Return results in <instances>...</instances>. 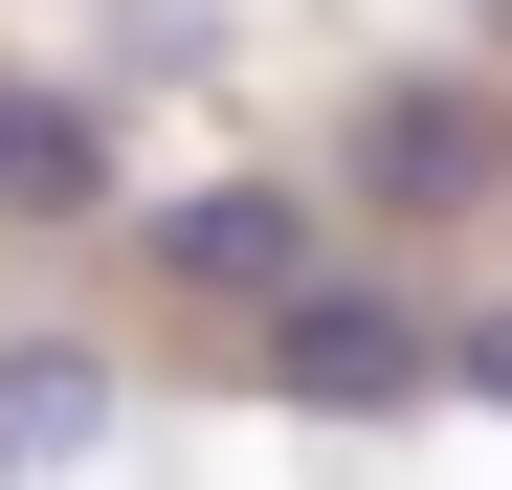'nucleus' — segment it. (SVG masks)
Listing matches in <instances>:
<instances>
[{"instance_id": "f257e3e1", "label": "nucleus", "mask_w": 512, "mask_h": 490, "mask_svg": "<svg viewBox=\"0 0 512 490\" xmlns=\"http://www.w3.org/2000/svg\"><path fill=\"white\" fill-rule=\"evenodd\" d=\"M357 201H401V223L490 201V90H379L357 112Z\"/></svg>"}, {"instance_id": "f03ea898", "label": "nucleus", "mask_w": 512, "mask_h": 490, "mask_svg": "<svg viewBox=\"0 0 512 490\" xmlns=\"http://www.w3.org/2000/svg\"><path fill=\"white\" fill-rule=\"evenodd\" d=\"M423 379H446V357H423L379 290H312L290 312V401H334V424H379V401H423Z\"/></svg>"}, {"instance_id": "7ed1b4c3", "label": "nucleus", "mask_w": 512, "mask_h": 490, "mask_svg": "<svg viewBox=\"0 0 512 490\" xmlns=\"http://www.w3.org/2000/svg\"><path fill=\"white\" fill-rule=\"evenodd\" d=\"M156 268H179V290H268V312H312V223L223 179V201H179V223H156Z\"/></svg>"}, {"instance_id": "20e7f679", "label": "nucleus", "mask_w": 512, "mask_h": 490, "mask_svg": "<svg viewBox=\"0 0 512 490\" xmlns=\"http://www.w3.org/2000/svg\"><path fill=\"white\" fill-rule=\"evenodd\" d=\"M90 424H112V379L67 357V335H23V357H0V490H23V468H67Z\"/></svg>"}, {"instance_id": "39448f33", "label": "nucleus", "mask_w": 512, "mask_h": 490, "mask_svg": "<svg viewBox=\"0 0 512 490\" xmlns=\"http://www.w3.org/2000/svg\"><path fill=\"white\" fill-rule=\"evenodd\" d=\"M90 179H112V134H90V112H67V90H0V201H23V223H67Z\"/></svg>"}, {"instance_id": "423d86ee", "label": "nucleus", "mask_w": 512, "mask_h": 490, "mask_svg": "<svg viewBox=\"0 0 512 490\" xmlns=\"http://www.w3.org/2000/svg\"><path fill=\"white\" fill-rule=\"evenodd\" d=\"M446 379H468V401H512V312H490V335H446Z\"/></svg>"}]
</instances>
